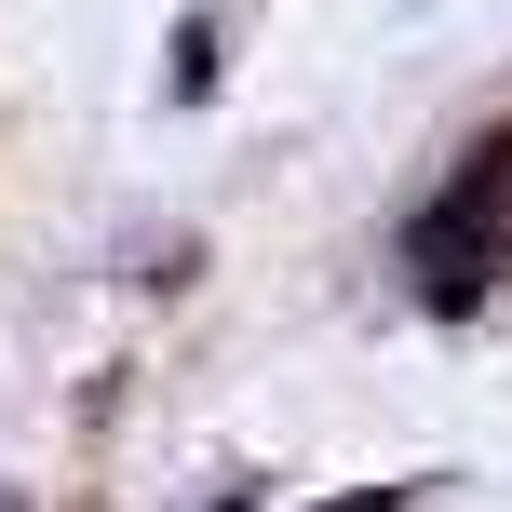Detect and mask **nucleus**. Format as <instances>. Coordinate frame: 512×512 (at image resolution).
I'll return each mask as SVG.
<instances>
[{"mask_svg": "<svg viewBox=\"0 0 512 512\" xmlns=\"http://www.w3.org/2000/svg\"><path fill=\"white\" fill-rule=\"evenodd\" d=\"M486 256H512V135H499V149H472V176L418 216V283H432V310H459Z\"/></svg>", "mask_w": 512, "mask_h": 512, "instance_id": "f257e3e1", "label": "nucleus"}, {"mask_svg": "<svg viewBox=\"0 0 512 512\" xmlns=\"http://www.w3.org/2000/svg\"><path fill=\"white\" fill-rule=\"evenodd\" d=\"M324 512H405V486H351V499H324Z\"/></svg>", "mask_w": 512, "mask_h": 512, "instance_id": "f03ea898", "label": "nucleus"}]
</instances>
